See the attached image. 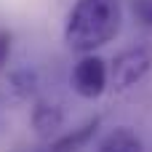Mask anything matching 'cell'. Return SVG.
Here are the masks:
<instances>
[{"mask_svg": "<svg viewBox=\"0 0 152 152\" xmlns=\"http://www.w3.org/2000/svg\"><path fill=\"white\" fill-rule=\"evenodd\" d=\"M134 16L136 21H142L144 27H152V0H131Z\"/></svg>", "mask_w": 152, "mask_h": 152, "instance_id": "ba28073f", "label": "cell"}, {"mask_svg": "<svg viewBox=\"0 0 152 152\" xmlns=\"http://www.w3.org/2000/svg\"><path fill=\"white\" fill-rule=\"evenodd\" d=\"M96 152H144V144H142V139H139L131 128L120 126V128L110 131V134L99 142V150Z\"/></svg>", "mask_w": 152, "mask_h": 152, "instance_id": "277c9868", "label": "cell"}, {"mask_svg": "<svg viewBox=\"0 0 152 152\" xmlns=\"http://www.w3.org/2000/svg\"><path fill=\"white\" fill-rule=\"evenodd\" d=\"M8 53H11V35L0 29V69L5 67V61H8Z\"/></svg>", "mask_w": 152, "mask_h": 152, "instance_id": "9c48e42d", "label": "cell"}, {"mask_svg": "<svg viewBox=\"0 0 152 152\" xmlns=\"http://www.w3.org/2000/svg\"><path fill=\"white\" fill-rule=\"evenodd\" d=\"M35 86H37V75L32 69H16L11 75V91L16 96H21V99L29 96V94H35Z\"/></svg>", "mask_w": 152, "mask_h": 152, "instance_id": "52a82bcc", "label": "cell"}, {"mask_svg": "<svg viewBox=\"0 0 152 152\" xmlns=\"http://www.w3.org/2000/svg\"><path fill=\"white\" fill-rule=\"evenodd\" d=\"M120 0H75L64 21V40L77 53H94L120 32Z\"/></svg>", "mask_w": 152, "mask_h": 152, "instance_id": "6da1fadb", "label": "cell"}, {"mask_svg": "<svg viewBox=\"0 0 152 152\" xmlns=\"http://www.w3.org/2000/svg\"><path fill=\"white\" fill-rule=\"evenodd\" d=\"M61 120H64V112L56 107V104H48V102H37L35 110H32V128L40 134V136H51L61 128Z\"/></svg>", "mask_w": 152, "mask_h": 152, "instance_id": "5b68a950", "label": "cell"}, {"mask_svg": "<svg viewBox=\"0 0 152 152\" xmlns=\"http://www.w3.org/2000/svg\"><path fill=\"white\" fill-rule=\"evenodd\" d=\"M96 128H99V118H94V120L83 123L80 128H72L69 134L59 136V139L51 144L48 152H77L80 147H86V144L91 142V136L96 134Z\"/></svg>", "mask_w": 152, "mask_h": 152, "instance_id": "8992f818", "label": "cell"}, {"mask_svg": "<svg viewBox=\"0 0 152 152\" xmlns=\"http://www.w3.org/2000/svg\"><path fill=\"white\" fill-rule=\"evenodd\" d=\"M69 80H72V88H75L77 96H83V99H96V96L104 94V88H107V83H110V67L104 64V59L88 53V56H83V59L75 64Z\"/></svg>", "mask_w": 152, "mask_h": 152, "instance_id": "3957f363", "label": "cell"}, {"mask_svg": "<svg viewBox=\"0 0 152 152\" xmlns=\"http://www.w3.org/2000/svg\"><path fill=\"white\" fill-rule=\"evenodd\" d=\"M152 69V43H134L115 53L110 64V80L118 91H128Z\"/></svg>", "mask_w": 152, "mask_h": 152, "instance_id": "7a4b0ae2", "label": "cell"}]
</instances>
